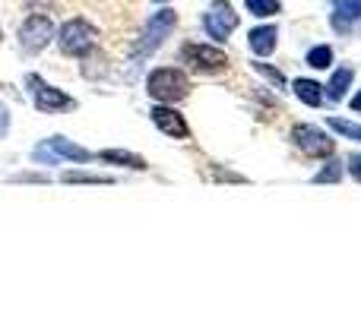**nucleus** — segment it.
Instances as JSON below:
<instances>
[{
	"mask_svg": "<svg viewBox=\"0 0 361 316\" xmlns=\"http://www.w3.org/2000/svg\"><path fill=\"white\" fill-rule=\"evenodd\" d=\"M146 89H149V95L152 99H159V101H180V99H187L190 95V80H187L180 70L175 67H159V70H152L149 73V80H146Z\"/></svg>",
	"mask_w": 361,
	"mask_h": 316,
	"instance_id": "f257e3e1",
	"label": "nucleus"
},
{
	"mask_svg": "<svg viewBox=\"0 0 361 316\" xmlns=\"http://www.w3.org/2000/svg\"><path fill=\"white\" fill-rule=\"evenodd\" d=\"M175 23H178V13L169 10V6L152 13V16L146 19L143 32H140V42H137V48H133V57H149L156 48H162L165 35L175 29Z\"/></svg>",
	"mask_w": 361,
	"mask_h": 316,
	"instance_id": "f03ea898",
	"label": "nucleus"
},
{
	"mask_svg": "<svg viewBox=\"0 0 361 316\" xmlns=\"http://www.w3.org/2000/svg\"><path fill=\"white\" fill-rule=\"evenodd\" d=\"M57 44H61L63 54L82 57V54H89V51L95 48V29L82 16H73V19H67V23L61 25V38H57Z\"/></svg>",
	"mask_w": 361,
	"mask_h": 316,
	"instance_id": "7ed1b4c3",
	"label": "nucleus"
},
{
	"mask_svg": "<svg viewBox=\"0 0 361 316\" xmlns=\"http://www.w3.org/2000/svg\"><path fill=\"white\" fill-rule=\"evenodd\" d=\"M235 25H238V13L231 10L228 0H216V4H212V10L203 16V29L209 32L216 42H225V38L235 32Z\"/></svg>",
	"mask_w": 361,
	"mask_h": 316,
	"instance_id": "20e7f679",
	"label": "nucleus"
},
{
	"mask_svg": "<svg viewBox=\"0 0 361 316\" xmlns=\"http://www.w3.org/2000/svg\"><path fill=\"white\" fill-rule=\"evenodd\" d=\"M54 38V23H51L48 16H29L23 23V29H19V44H23L25 51H42L48 48V42Z\"/></svg>",
	"mask_w": 361,
	"mask_h": 316,
	"instance_id": "39448f33",
	"label": "nucleus"
},
{
	"mask_svg": "<svg viewBox=\"0 0 361 316\" xmlns=\"http://www.w3.org/2000/svg\"><path fill=\"white\" fill-rule=\"evenodd\" d=\"M184 61H190V67L203 70V73H212V70H225L228 67V54L219 51L216 44H184Z\"/></svg>",
	"mask_w": 361,
	"mask_h": 316,
	"instance_id": "423d86ee",
	"label": "nucleus"
},
{
	"mask_svg": "<svg viewBox=\"0 0 361 316\" xmlns=\"http://www.w3.org/2000/svg\"><path fill=\"white\" fill-rule=\"evenodd\" d=\"M292 143L298 146L301 152L307 156H330L333 152V139L326 137L320 127H311V124H298L292 130Z\"/></svg>",
	"mask_w": 361,
	"mask_h": 316,
	"instance_id": "0eeeda50",
	"label": "nucleus"
},
{
	"mask_svg": "<svg viewBox=\"0 0 361 316\" xmlns=\"http://www.w3.org/2000/svg\"><path fill=\"white\" fill-rule=\"evenodd\" d=\"M29 86H32V92H35L38 111L54 114V111H63V108H70V99H67V95H63L61 89L48 86L44 80H38V76H29Z\"/></svg>",
	"mask_w": 361,
	"mask_h": 316,
	"instance_id": "6e6552de",
	"label": "nucleus"
},
{
	"mask_svg": "<svg viewBox=\"0 0 361 316\" xmlns=\"http://www.w3.org/2000/svg\"><path fill=\"white\" fill-rule=\"evenodd\" d=\"M152 124H156L165 137H175V139H187V137H190V127H187L184 114H178L175 108H169V105H156V108H152Z\"/></svg>",
	"mask_w": 361,
	"mask_h": 316,
	"instance_id": "1a4fd4ad",
	"label": "nucleus"
},
{
	"mask_svg": "<svg viewBox=\"0 0 361 316\" xmlns=\"http://www.w3.org/2000/svg\"><path fill=\"white\" fill-rule=\"evenodd\" d=\"M276 25H260V29H254L250 32V51L254 54H260V57H267V54H273V48H276Z\"/></svg>",
	"mask_w": 361,
	"mask_h": 316,
	"instance_id": "9d476101",
	"label": "nucleus"
},
{
	"mask_svg": "<svg viewBox=\"0 0 361 316\" xmlns=\"http://www.w3.org/2000/svg\"><path fill=\"white\" fill-rule=\"evenodd\" d=\"M102 161H111V165H121V168H130V171H143L146 161L140 156H133V152H124V149H105L99 152Z\"/></svg>",
	"mask_w": 361,
	"mask_h": 316,
	"instance_id": "9b49d317",
	"label": "nucleus"
},
{
	"mask_svg": "<svg viewBox=\"0 0 361 316\" xmlns=\"http://www.w3.org/2000/svg\"><path fill=\"white\" fill-rule=\"evenodd\" d=\"M292 89H295V95H298V99L305 101V105H311V108L324 105V92H320L324 86H317L314 80H295V82H292Z\"/></svg>",
	"mask_w": 361,
	"mask_h": 316,
	"instance_id": "f8f14e48",
	"label": "nucleus"
},
{
	"mask_svg": "<svg viewBox=\"0 0 361 316\" xmlns=\"http://www.w3.org/2000/svg\"><path fill=\"white\" fill-rule=\"evenodd\" d=\"M48 149L54 152V156H63V158H73V161H89V152H86V149H80V146H73V143H70V139H63V137L48 139Z\"/></svg>",
	"mask_w": 361,
	"mask_h": 316,
	"instance_id": "ddd939ff",
	"label": "nucleus"
},
{
	"mask_svg": "<svg viewBox=\"0 0 361 316\" xmlns=\"http://www.w3.org/2000/svg\"><path fill=\"white\" fill-rule=\"evenodd\" d=\"M352 67H343V70H336V73H333V80H330V99H343L345 95V89H349V82H352Z\"/></svg>",
	"mask_w": 361,
	"mask_h": 316,
	"instance_id": "4468645a",
	"label": "nucleus"
},
{
	"mask_svg": "<svg viewBox=\"0 0 361 316\" xmlns=\"http://www.w3.org/2000/svg\"><path fill=\"white\" fill-rule=\"evenodd\" d=\"M330 63H333V48H330V44H317V48L307 51V67L326 70Z\"/></svg>",
	"mask_w": 361,
	"mask_h": 316,
	"instance_id": "2eb2a0df",
	"label": "nucleus"
},
{
	"mask_svg": "<svg viewBox=\"0 0 361 316\" xmlns=\"http://www.w3.org/2000/svg\"><path fill=\"white\" fill-rule=\"evenodd\" d=\"M63 184H111L105 174H86V171H63Z\"/></svg>",
	"mask_w": 361,
	"mask_h": 316,
	"instance_id": "dca6fc26",
	"label": "nucleus"
},
{
	"mask_svg": "<svg viewBox=\"0 0 361 316\" xmlns=\"http://www.w3.org/2000/svg\"><path fill=\"white\" fill-rule=\"evenodd\" d=\"M247 13H254V16H273V13H279V4L276 0H247Z\"/></svg>",
	"mask_w": 361,
	"mask_h": 316,
	"instance_id": "f3484780",
	"label": "nucleus"
},
{
	"mask_svg": "<svg viewBox=\"0 0 361 316\" xmlns=\"http://www.w3.org/2000/svg\"><path fill=\"white\" fill-rule=\"evenodd\" d=\"M330 127L333 130H339L343 137H352V139H358L361 143V127H355V124H349V120H339V118H330Z\"/></svg>",
	"mask_w": 361,
	"mask_h": 316,
	"instance_id": "a211bd4d",
	"label": "nucleus"
},
{
	"mask_svg": "<svg viewBox=\"0 0 361 316\" xmlns=\"http://www.w3.org/2000/svg\"><path fill=\"white\" fill-rule=\"evenodd\" d=\"M339 177H343V165H339V161H330L314 180H317V184H333V180H339Z\"/></svg>",
	"mask_w": 361,
	"mask_h": 316,
	"instance_id": "6ab92c4d",
	"label": "nucleus"
},
{
	"mask_svg": "<svg viewBox=\"0 0 361 316\" xmlns=\"http://www.w3.org/2000/svg\"><path fill=\"white\" fill-rule=\"evenodd\" d=\"M254 67H257V70H260V73H263V76H267V80H269V82H273V86H276V89H282V86H286V80H282V73H279V70L267 67V63H254Z\"/></svg>",
	"mask_w": 361,
	"mask_h": 316,
	"instance_id": "aec40b11",
	"label": "nucleus"
},
{
	"mask_svg": "<svg viewBox=\"0 0 361 316\" xmlns=\"http://www.w3.org/2000/svg\"><path fill=\"white\" fill-rule=\"evenodd\" d=\"M349 171H352V177H355V180H361V156L349 158Z\"/></svg>",
	"mask_w": 361,
	"mask_h": 316,
	"instance_id": "412c9836",
	"label": "nucleus"
},
{
	"mask_svg": "<svg viewBox=\"0 0 361 316\" xmlns=\"http://www.w3.org/2000/svg\"><path fill=\"white\" fill-rule=\"evenodd\" d=\"M352 108H355V111H358V114H361V92H358V95H355V99H352Z\"/></svg>",
	"mask_w": 361,
	"mask_h": 316,
	"instance_id": "4be33fe9",
	"label": "nucleus"
},
{
	"mask_svg": "<svg viewBox=\"0 0 361 316\" xmlns=\"http://www.w3.org/2000/svg\"><path fill=\"white\" fill-rule=\"evenodd\" d=\"M156 4H169V0H156Z\"/></svg>",
	"mask_w": 361,
	"mask_h": 316,
	"instance_id": "5701e85b",
	"label": "nucleus"
}]
</instances>
